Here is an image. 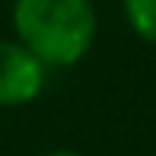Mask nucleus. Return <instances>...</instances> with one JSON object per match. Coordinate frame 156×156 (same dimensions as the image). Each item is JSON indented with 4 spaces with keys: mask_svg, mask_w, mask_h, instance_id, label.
<instances>
[{
    "mask_svg": "<svg viewBox=\"0 0 156 156\" xmlns=\"http://www.w3.org/2000/svg\"><path fill=\"white\" fill-rule=\"evenodd\" d=\"M10 23L16 41L45 67L80 64L99 32L93 0H13Z\"/></svg>",
    "mask_w": 156,
    "mask_h": 156,
    "instance_id": "nucleus-1",
    "label": "nucleus"
},
{
    "mask_svg": "<svg viewBox=\"0 0 156 156\" xmlns=\"http://www.w3.org/2000/svg\"><path fill=\"white\" fill-rule=\"evenodd\" d=\"M48 67L23 41L0 38V108L29 105L41 96Z\"/></svg>",
    "mask_w": 156,
    "mask_h": 156,
    "instance_id": "nucleus-2",
    "label": "nucleus"
},
{
    "mask_svg": "<svg viewBox=\"0 0 156 156\" xmlns=\"http://www.w3.org/2000/svg\"><path fill=\"white\" fill-rule=\"evenodd\" d=\"M131 32L147 45H156V0H121Z\"/></svg>",
    "mask_w": 156,
    "mask_h": 156,
    "instance_id": "nucleus-3",
    "label": "nucleus"
},
{
    "mask_svg": "<svg viewBox=\"0 0 156 156\" xmlns=\"http://www.w3.org/2000/svg\"><path fill=\"white\" fill-rule=\"evenodd\" d=\"M45 156H83V153H76V150H51V153H45Z\"/></svg>",
    "mask_w": 156,
    "mask_h": 156,
    "instance_id": "nucleus-4",
    "label": "nucleus"
}]
</instances>
